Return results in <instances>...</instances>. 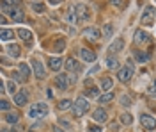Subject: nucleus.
<instances>
[{"label": "nucleus", "mask_w": 156, "mask_h": 132, "mask_svg": "<svg viewBox=\"0 0 156 132\" xmlns=\"http://www.w3.org/2000/svg\"><path fill=\"white\" fill-rule=\"evenodd\" d=\"M107 66L110 68V70H115L117 66H119V59H117V57H108L107 59Z\"/></svg>", "instance_id": "cd10ccee"}, {"label": "nucleus", "mask_w": 156, "mask_h": 132, "mask_svg": "<svg viewBox=\"0 0 156 132\" xmlns=\"http://www.w3.org/2000/svg\"><path fill=\"white\" fill-rule=\"evenodd\" d=\"M122 47H124V41L121 40V38H117V40L108 47V50H110V54H117V52L122 50Z\"/></svg>", "instance_id": "2eb2a0df"}, {"label": "nucleus", "mask_w": 156, "mask_h": 132, "mask_svg": "<svg viewBox=\"0 0 156 132\" xmlns=\"http://www.w3.org/2000/svg\"><path fill=\"white\" fill-rule=\"evenodd\" d=\"M64 48H66V41L62 40V38L55 41V50H57V52H62Z\"/></svg>", "instance_id": "7c9ffc66"}, {"label": "nucleus", "mask_w": 156, "mask_h": 132, "mask_svg": "<svg viewBox=\"0 0 156 132\" xmlns=\"http://www.w3.org/2000/svg\"><path fill=\"white\" fill-rule=\"evenodd\" d=\"M48 66H50V70L58 71L60 66H62V59H60V57H51V59L48 61Z\"/></svg>", "instance_id": "6ab92c4d"}, {"label": "nucleus", "mask_w": 156, "mask_h": 132, "mask_svg": "<svg viewBox=\"0 0 156 132\" xmlns=\"http://www.w3.org/2000/svg\"><path fill=\"white\" fill-rule=\"evenodd\" d=\"M0 107H2V111H4V112H7L11 109V104L5 100V98H2V102H0Z\"/></svg>", "instance_id": "c9c22d12"}, {"label": "nucleus", "mask_w": 156, "mask_h": 132, "mask_svg": "<svg viewBox=\"0 0 156 132\" xmlns=\"http://www.w3.org/2000/svg\"><path fill=\"white\" fill-rule=\"evenodd\" d=\"M73 116L75 118H80V116H83L85 112L89 111V102H87V98H83V96H78L76 98V102L73 104Z\"/></svg>", "instance_id": "f03ea898"}, {"label": "nucleus", "mask_w": 156, "mask_h": 132, "mask_svg": "<svg viewBox=\"0 0 156 132\" xmlns=\"http://www.w3.org/2000/svg\"><path fill=\"white\" fill-rule=\"evenodd\" d=\"M4 120H5L7 123H18L20 114L18 112H5V114H4Z\"/></svg>", "instance_id": "4be33fe9"}, {"label": "nucleus", "mask_w": 156, "mask_h": 132, "mask_svg": "<svg viewBox=\"0 0 156 132\" xmlns=\"http://www.w3.org/2000/svg\"><path fill=\"white\" fill-rule=\"evenodd\" d=\"M27 100H29V93L25 91V89H21L14 95V104L20 105V107H23V105H27Z\"/></svg>", "instance_id": "ddd939ff"}, {"label": "nucleus", "mask_w": 156, "mask_h": 132, "mask_svg": "<svg viewBox=\"0 0 156 132\" xmlns=\"http://www.w3.org/2000/svg\"><path fill=\"white\" fill-rule=\"evenodd\" d=\"M112 31H114V27H112L110 23H107V25L103 27V36H105V38H110V36H112Z\"/></svg>", "instance_id": "473e14b6"}, {"label": "nucleus", "mask_w": 156, "mask_h": 132, "mask_svg": "<svg viewBox=\"0 0 156 132\" xmlns=\"http://www.w3.org/2000/svg\"><path fill=\"white\" fill-rule=\"evenodd\" d=\"M7 54H9L11 57L18 59V57H20V54H21V50H20V47L16 45V43H11L9 47H7Z\"/></svg>", "instance_id": "a211bd4d"}, {"label": "nucleus", "mask_w": 156, "mask_h": 132, "mask_svg": "<svg viewBox=\"0 0 156 132\" xmlns=\"http://www.w3.org/2000/svg\"><path fill=\"white\" fill-rule=\"evenodd\" d=\"M68 84H69V75L58 73L57 77H55V86H57L60 91H66V89H68Z\"/></svg>", "instance_id": "423d86ee"}, {"label": "nucleus", "mask_w": 156, "mask_h": 132, "mask_svg": "<svg viewBox=\"0 0 156 132\" xmlns=\"http://www.w3.org/2000/svg\"><path fill=\"white\" fill-rule=\"evenodd\" d=\"M114 98V91H108V93H105V95H101L99 98H98V102L99 104H105V102H110Z\"/></svg>", "instance_id": "bb28decb"}, {"label": "nucleus", "mask_w": 156, "mask_h": 132, "mask_svg": "<svg viewBox=\"0 0 156 132\" xmlns=\"http://www.w3.org/2000/svg\"><path fill=\"white\" fill-rule=\"evenodd\" d=\"M69 107H73V102L68 100V98H64V100L58 102V109H60V111H66V109H69Z\"/></svg>", "instance_id": "b1692460"}, {"label": "nucleus", "mask_w": 156, "mask_h": 132, "mask_svg": "<svg viewBox=\"0 0 156 132\" xmlns=\"http://www.w3.org/2000/svg\"><path fill=\"white\" fill-rule=\"evenodd\" d=\"M75 11H76V18H80V20H90V11H89V7L85 4H76Z\"/></svg>", "instance_id": "39448f33"}, {"label": "nucleus", "mask_w": 156, "mask_h": 132, "mask_svg": "<svg viewBox=\"0 0 156 132\" xmlns=\"http://www.w3.org/2000/svg\"><path fill=\"white\" fill-rule=\"evenodd\" d=\"M112 4H114L115 7H122V0H112Z\"/></svg>", "instance_id": "ea45409f"}, {"label": "nucleus", "mask_w": 156, "mask_h": 132, "mask_svg": "<svg viewBox=\"0 0 156 132\" xmlns=\"http://www.w3.org/2000/svg\"><path fill=\"white\" fill-rule=\"evenodd\" d=\"M83 36H85L87 40H90V41H98L99 38H101V31L96 29V27H87V29L83 31Z\"/></svg>", "instance_id": "1a4fd4ad"}, {"label": "nucleus", "mask_w": 156, "mask_h": 132, "mask_svg": "<svg viewBox=\"0 0 156 132\" xmlns=\"http://www.w3.org/2000/svg\"><path fill=\"white\" fill-rule=\"evenodd\" d=\"M75 13H76V11H75V7H69V9H68V18H66V20L71 21V23H75V21H76V16H75Z\"/></svg>", "instance_id": "c756f323"}, {"label": "nucleus", "mask_w": 156, "mask_h": 132, "mask_svg": "<svg viewBox=\"0 0 156 132\" xmlns=\"http://www.w3.org/2000/svg\"><path fill=\"white\" fill-rule=\"evenodd\" d=\"M7 91L11 93V95H16V84L11 81V82H7Z\"/></svg>", "instance_id": "e433bc0d"}, {"label": "nucleus", "mask_w": 156, "mask_h": 132, "mask_svg": "<svg viewBox=\"0 0 156 132\" xmlns=\"http://www.w3.org/2000/svg\"><path fill=\"white\" fill-rule=\"evenodd\" d=\"M32 70H34V75H36L37 79H44V77H46L44 66H43L41 61H37V59H32Z\"/></svg>", "instance_id": "6e6552de"}, {"label": "nucleus", "mask_w": 156, "mask_h": 132, "mask_svg": "<svg viewBox=\"0 0 156 132\" xmlns=\"http://www.w3.org/2000/svg\"><path fill=\"white\" fill-rule=\"evenodd\" d=\"M29 132H34V130H29Z\"/></svg>", "instance_id": "a18cd8bd"}, {"label": "nucleus", "mask_w": 156, "mask_h": 132, "mask_svg": "<svg viewBox=\"0 0 156 132\" xmlns=\"http://www.w3.org/2000/svg\"><path fill=\"white\" fill-rule=\"evenodd\" d=\"M133 75H135V66H133V61L131 59H128L126 66H122L121 70L117 71V81L126 84V82H129L133 79Z\"/></svg>", "instance_id": "f257e3e1"}, {"label": "nucleus", "mask_w": 156, "mask_h": 132, "mask_svg": "<svg viewBox=\"0 0 156 132\" xmlns=\"http://www.w3.org/2000/svg\"><path fill=\"white\" fill-rule=\"evenodd\" d=\"M133 41H135V45H144V43H149L151 38H149V34H147L146 31L138 29V31L133 34Z\"/></svg>", "instance_id": "0eeeda50"}, {"label": "nucleus", "mask_w": 156, "mask_h": 132, "mask_svg": "<svg viewBox=\"0 0 156 132\" xmlns=\"http://www.w3.org/2000/svg\"><path fill=\"white\" fill-rule=\"evenodd\" d=\"M9 18L12 21H23L25 20V14H23V11L20 9L18 6H14V7L9 9Z\"/></svg>", "instance_id": "f8f14e48"}, {"label": "nucleus", "mask_w": 156, "mask_h": 132, "mask_svg": "<svg viewBox=\"0 0 156 132\" xmlns=\"http://www.w3.org/2000/svg\"><path fill=\"white\" fill-rule=\"evenodd\" d=\"M48 114V105L39 102V104H32L29 109V116L30 118H44Z\"/></svg>", "instance_id": "7ed1b4c3"}, {"label": "nucleus", "mask_w": 156, "mask_h": 132, "mask_svg": "<svg viewBox=\"0 0 156 132\" xmlns=\"http://www.w3.org/2000/svg\"><path fill=\"white\" fill-rule=\"evenodd\" d=\"M153 16H154V7L147 6L144 9V14H142V23L144 25H153Z\"/></svg>", "instance_id": "9d476101"}, {"label": "nucleus", "mask_w": 156, "mask_h": 132, "mask_svg": "<svg viewBox=\"0 0 156 132\" xmlns=\"http://www.w3.org/2000/svg\"><path fill=\"white\" fill-rule=\"evenodd\" d=\"M53 132H66V130H62V129H58V127H55V130Z\"/></svg>", "instance_id": "c03bdc74"}, {"label": "nucleus", "mask_w": 156, "mask_h": 132, "mask_svg": "<svg viewBox=\"0 0 156 132\" xmlns=\"http://www.w3.org/2000/svg\"><path fill=\"white\" fill-rule=\"evenodd\" d=\"M92 120L96 123H105L108 120V114H107V111L103 109V107H98L96 111L92 112Z\"/></svg>", "instance_id": "9b49d317"}, {"label": "nucleus", "mask_w": 156, "mask_h": 132, "mask_svg": "<svg viewBox=\"0 0 156 132\" xmlns=\"http://www.w3.org/2000/svg\"><path fill=\"white\" fill-rule=\"evenodd\" d=\"M11 75H12V79H14V81H18V82L25 81V77H23V73H21V71H12Z\"/></svg>", "instance_id": "f704fd0d"}, {"label": "nucleus", "mask_w": 156, "mask_h": 132, "mask_svg": "<svg viewBox=\"0 0 156 132\" xmlns=\"http://www.w3.org/2000/svg\"><path fill=\"white\" fill-rule=\"evenodd\" d=\"M99 84H101V89H103V91H107V93L112 91V88H114V81H112L110 77H103Z\"/></svg>", "instance_id": "dca6fc26"}, {"label": "nucleus", "mask_w": 156, "mask_h": 132, "mask_svg": "<svg viewBox=\"0 0 156 132\" xmlns=\"http://www.w3.org/2000/svg\"><path fill=\"white\" fill-rule=\"evenodd\" d=\"M60 123H62L64 127H68V129H69V127H71V125H69V122H66V120H60Z\"/></svg>", "instance_id": "a19ab883"}, {"label": "nucleus", "mask_w": 156, "mask_h": 132, "mask_svg": "<svg viewBox=\"0 0 156 132\" xmlns=\"http://www.w3.org/2000/svg\"><path fill=\"white\" fill-rule=\"evenodd\" d=\"M12 36H14V31L2 27V31H0V40H2V41H9V40H12Z\"/></svg>", "instance_id": "412c9836"}, {"label": "nucleus", "mask_w": 156, "mask_h": 132, "mask_svg": "<svg viewBox=\"0 0 156 132\" xmlns=\"http://www.w3.org/2000/svg\"><path fill=\"white\" fill-rule=\"evenodd\" d=\"M121 105H122V107H129V105H131V98H129L128 95H122V96H121Z\"/></svg>", "instance_id": "72a5a7b5"}, {"label": "nucleus", "mask_w": 156, "mask_h": 132, "mask_svg": "<svg viewBox=\"0 0 156 132\" xmlns=\"http://www.w3.org/2000/svg\"><path fill=\"white\" fill-rule=\"evenodd\" d=\"M87 96H90V98H99V89H98L96 86H92V88H89L87 93H85Z\"/></svg>", "instance_id": "c85d7f7f"}, {"label": "nucleus", "mask_w": 156, "mask_h": 132, "mask_svg": "<svg viewBox=\"0 0 156 132\" xmlns=\"http://www.w3.org/2000/svg\"><path fill=\"white\" fill-rule=\"evenodd\" d=\"M89 132H101L99 125H89Z\"/></svg>", "instance_id": "4c0bfd02"}, {"label": "nucleus", "mask_w": 156, "mask_h": 132, "mask_svg": "<svg viewBox=\"0 0 156 132\" xmlns=\"http://www.w3.org/2000/svg\"><path fill=\"white\" fill-rule=\"evenodd\" d=\"M121 123H122V125H131V123H133V116L128 114V112L121 114Z\"/></svg>", "instance_id": "393cba45"}, {"label": "nucleus", "mask_w": 156, "mask_h": 132, "mask_svg": "<svg viewBox=\"0 0 156 132\" xmlns=\"http://www.w3.org/2000/svg\"><path fill=\"white\" fill-rule=\"evenodd\" d=\"M135 57L138 59V62H147L149 61V54H144V52H140V50L135 52Z\"/></svg>", "instance_id": "a878e982"}, {"label": "nucleus", "mask_w": 156, "mask_h": 132, "mask_svg": "<svg viewBox=\"0 0 156 132\" xmlns=\"http://www.w3.org/2000/svg\"><path fill=\"white\" fill-rule=\"evenodd\" d=\"M32 9L36 11V13H44V6L41 2H32Z\"/></svg>", "instance_id": "2f4dec72"}, {"label": "nucleus", "mask_w": 156, "mask_h": 132, "mask_svg": "<svg viewBox=\"0 0 156 132\" xmlns=\"http://www.w3.org/2000/svg\"><path fill=\"white\" fill-rule=\"evenodd\" d=\"M149 95H151V96H156V86H154V84L149 88Z\"/></svg>", "instance_id": "58836bf2"}, {"label": "nucleus", "mask_w": 156, "mask_h": 132, "mask_svg": "<svg viewBox=\"0 0 156 132\" xmlns=\"http://www.w3.org/2000/svg\"><path fill=\"white\" fill-rule=\"evenodd\" d=\"M66 68H68L69 71H80L82 70V64H80L76 59H68V61H66Z\"/></svg>", "instance_id": "f3484780"}, {"label": "nucleus", "mask_w": 156, "mask_h": 132, "mask_svg": "<svg viewBox=\"0 0 156 132\" xmlns=\"http://www.w3.org/2000/svg\"><path fill=\"white\" fill-rule=\"evenodd\" d=\"M50 2H51L53 6H58V4H62V0H50Z\"/></svg>", "instance_id": "79ce46f5"}, {"label": "nucleus", "mask_w": 156, "mask_h": 132, "mask_svg": "<svg viewBox=\"0 0 156 132\" xmlns=\"http://www.w3.org/2000/svg\"><path fill=\"white\" fill-rule=\"evenodd\" d=\"M20 71L23 73V77H25V79H29V75H30V66L27 64V62H20Z\"/></svg>", "instance_id": "5701e85b"}, {"label": "nucleus", "mask_w": 156, "mask_h": 132, "mask_svg": "<svg viewBox=\"0 0 156 132\" xmlns=\"http://www.w3.org/2000/svg\"><path fill=\"white\" fill-rule=\"evenodd\" d=\"M18 36H20L23 41H27L29 45L32 43V32H30L29 29H20V31H18Z\"/></svg>", "instance_id": "aec40b11"}, {"label": "nucleus", "mask_w": 156, "mask_h": 132, "mask_svg": "<svg viewBox=\"0 0 156 132\" xmlns=\"http://www.w3.org/2000/svg\"><path fill=\"white\" fill-rule=\"evenodd\" d=\"M140 125H142L144 129H147V130H154V129H156L154 116H151V114H147V112L140 114Z\"/></svg>", "instance_id": "20e7f679"}, {"label": "nucleus", "mask_w": 156, "mask_h": 132, "mask_svg": "<svg viewBox=\"0 0 156 132\" xmlns=\"http://www.w3.org/2000/svg\"><path fill=\"white\" fill-rule=\"evenodd\" d=\"M80 57H82L85 62H94L96 61V54H94L92 50H87V48H82V50H80Z\"/></svg>", "instance_id": "4468645a"}, {"label": "nucleus", "mask_w": 156, "mask_h": 132, "mask_svg": "<svg viewBox=\"0 0 156 132\" xmlns=\"http://www.w3.org/2000/svg\"><path fill=\"white\" fill-rule=\"evenodd\" d=\"M2 132H18V129H9V130H7V129H4Z\"/></svg>", "instance_id": "37998d69"}]
</instances>
